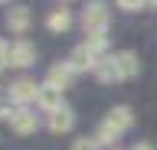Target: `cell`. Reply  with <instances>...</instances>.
<instances>
[{
  "label": "cell",
  "mask_w": 157,
  "mask_h": 150,
  "mask_svg": "<svg viewBox=\"0 0 157 150\" xmlns=\"http://www.w3.org/2000/svg\"><path fill=\"white\" fill-rule=\"evenodd\" d=\"M39 95V85L33 79H17L10 82V101H17V104H26V101H36Z\"/></svg>",
  "instance_id": "cell-3"
},
{
  "label": "cell",
  "mask_w": 157,
  "mask_h": 150,
  "mask_svg": "<svg viewBox=\"0 0 157 150\" xmlns=\"http://www.w3.org/2000/svg\"><path fill=\"white\" fill-rule=\"evenodd\" d=\"M10 52H13V46H10V42H0V69L10 65Z\"/></svg>",
  "instance_id": "cell-18"
},
{
  "label": "cell",
  "mask_w": 157,
  "mask_h": 150,
  "mask_svg": "<svg viewBox=\"0 0 157 150\" xmlns=\"http://www.w3.org/2000/svg\"><path fill=\"white\" fill-rule=\"evenodd\" d=\"M115 65H118V75H121V82H124V79H134L137 69H141V62H137V56H134L131 49L118 52V56H115Z\"/></svg>",
  "instance_id": "cell-9"
},
{
  "label": "cell",
  "mask_w": 157,
  "mask_h": 150,
  "mask_svg": "<svg viewBox=\"0 0 157 150\" xmlns=\"http://www.w3.org/2000/svg\"><path fill=\"white\" fill-rule=\"evenodd\" d=\"M36 104H39V108H46V111H59V108H62V88H56L52 82H46V85H39Z\"/></svg>",
  "instance_id": "cell-6"
},
{
  "label": "cell",
  "mask_w": 157,
  "mask_h": 150,
  "mask_svg": "<svg viewBox=\"0 0 157 150\" xmlns=\"http://www.w3.org/2000/svg\"><path fill=\"white\" fill-rule=\"evenodd\" d=\"M72 124H75V114L62 104L59 111H49V130L52 134H66V130H72Z\"/></svg>",
  "instance_id": "cell-8"
},
{
  "label": "cell",
  "mask_w": 157,
  "mask_h": 150,
  "mask_svg": "<svg viewBox=\"0 0 157 150\" xmlns=\"http://www.w3.org/2000/svg\"><path fill=\"white\" fill-rule=\"evenodd\" d=\"M0 3H7V0H0Z\"/></svg>",
  "instance_id": "cell-21"
},
{
  "label": "cell",
  "mask_w": 157,
  "mask_h": 150,
  "mask_svg": "<svg viewBox=\"0 0 157 150\" xmlns=\"http://www.w3.org/2000/svg\"><path fill=\"white\" fill-rule=\"evenodd\" d=\"M7 26H10V33L23 36V33L29 30V7H13V10H7Z\"/></svg>",
  "instance_id": "cell-10"
},
{
  "label": "cell",
  "mask_w": 157,
  "mask_h": 150,
  "mask_svg": "<svg viewBox=\"0 0 157 150\" xmlns=\"http://www.w3.org/2000/svg\"><path fill=\"white\" fill-rule=\"evenodd\" d=\"M46 26H49V30H52V33H66L69 26H72V13H69V10H62V7H59V10H52V13H49Z\"/></svg>",
  "instance_id": "cell-13"
},
{
  "label": "cell",
  "mask_w": 157,
  "mask_h": 150,
  "mask_svg": "<svg viewBox=\"0 0 157 150\" xmlns=\"http://www.w3.org/2000/svg\"><path fill=\"white\" fill-rule=\"evenodd\" d=\"M36 62V49H33V42L29 39H17L13 42V52H10V65H17V69H26Z\"/></svg>",
  "instance_id": "cell-5"
},
{
  "label": "cell",
  "mask_w": 157,
  "mask_h": 150,
  "mask_svg": "<svg viewBox=\"0 0 157 150\" xmlns=\"http://www.w3.org/2000/svg\"><path fill=\"white\" fill-rule=\"evenodd\" d=\"M17 111H20V108H13V104H0V121H7V124H13V118H17Z\"/></svg>",
  "instance_id": "cell-17"
},
{
  "label": "cell",
  "mask_w": 157,
  "mask_h": 150,
  "mask_svg": "<svg viewBox=\"0 0 157 150\" xmlns=\"http://www.w3.org/2000/svg\"><path fill=\"white\" fill-rule=\"evenodd\" d=\"M95 79L98 82H121V75H118V65H115V56L111 59H98V65H95Z\"/></svg>",
  "instance_id": "cell-12"
},
{
  "label": "cell",
  "mask_w": 157,
  "mask_h": 150,
  "mask_svg": "<svg viewBox=\"0 0 157 150\" xmlns=\"http://www.w3.org/2000/svg\"><path fill=\"white\" fill-rule=\"evenodd\" d=\"M72 150H98V140L95 137H82V140L72 144Z\"/></svg>",
  "instance_id": "cell-16"
},
{
  "label": "cell",
  "mask_w": 157,
  "mask_h": 150,
  "mask_svg": "<svg viewBox=\"0 0 157 150\" xmlns=\"http://www.w3.org/2000/svg\"><path fill=\"white\" fill-rule=\"evenodd\" d=\"M75 75H78V72L72 69V65H69V62H56V65H52V69H49V79H46V82H52V85H56V88H62V91H66L69 85H72V82H75Z\"/></svg>",
  "instance_id": "cell-7"
},
{
  "label": "cell",
  "mask_w": 157,
  "mask_h": 150,
  "mask_svg": "<svg viewBox=\"0 0 157 150\" xmlns=\"http://www.w3.org/2000/svg\"><path fill=\"white\" fill-rule=\"evenodd\" d=\"M85 46L95 52V56H101V52L108 49V36H105V33H95V36H88V39H85Z\"/></svg>",
  "instance_id": "cell-14"
},
{
  "label": "cell",
  "mask_w": 157,
  "mask_h": 150,
  "mask_svg": "<svg viewBox=\"0 0 157 150\" xmlns=\"http://www.w3.org/2000/svg\"><path fill=\"white\" fill-rule=\"evenodd\" d=\"M134 124V114H131V108H124V104H118V108H111L108 111V118L98 124V130H95V140H98V147L101 144H115L121 134H124L128 127Z\"/></svg>",
  "instance_id": "cell-1"
},
{
  "label": "cell",
  "mask_w": 157,
  "mask_h": 150,
  "mask_svg": "<svg viewBox=\"0 0 157 150\" xmlns=\"http://www.w3.org/2000/svg\"><path fill=\"white\" fill-rule=\"evenodd\" d=\"M10 127L17 130V134H33V130L39 127V121H36V114H33V111L20 108V111H17V118H13V124H10Z\"/></svg>",
  "instance_id": "cell-11"
},
{
  "label": "cell",
  "mask_w": 157,
  "mask_h": 150,
  "mask_svg": "<svg viewBox=\"0 0 157 150\" xmlns=\"http://www.w3.org/2000/svg\"><path fill=\"white\" fill-rule=\"evenodd\" d=\"M82 26H85V36H95V33H108V7L101 0H92L82 13Z\"/></svg>",
  "instance_id": "cell-2"
},
{
  "label": "cell",
  "mask_w": 157,
  "mask_h": 150,
  "mask_svg": "<svg viewBox=\"0 0 157 150\" xmlns=\"http://www.w3.org/2000/svg\"><path fill=\"white\" fill-rule=\"evenodd\" d=\"M131 150H154V147H151V144H134Z\"/></svg>",
  "instance_id": "cell-19"
},
{
  "label": "cell",
  "mask_w": 157,
  "mask_h": 150,
  "mask_svg": "<svg viewBox=\"0 0 157 150\" xmlns=\"http://www.w3.org/2000/svg\"><path fill=\"white\" fill-rule=\"evenodd\" d=\"M118 7L134 13V10H144V7H147V0H118Z\"/></svg>",
  "instance_id": "cell-15"
},
{
  "label": "cell",
  "mask_w": 157,
  "mask_h": 150,
  "mask_svg": "<svg viewBox=\"0 0 157 150\" xmlns=\"http://www.w3.org/2000/svg\"><path fill=\"white\" fill-rule=\"evenodd\" d=\"M69 65H72L75 72H95L98 56H95L92 49H88L85 42H82V46H75V49H72V56H69Z\"/></svg>",
  "instance_id": "cell-4"
},
{
  "label": "cell",
  "mask_w": 157,
  "mask_h": 150,
  "mask_svg": "<svg viewBox=\"0 0 157 150\" xmlns=\"http://www.w3.org/2000/svg\"><path fill=\"white\" fill-rule=\"evenodd\" d=\"M147 7H157V0H147Z\"/></svg>",
  "instance_id": "cell-20"
}]
</instances>
